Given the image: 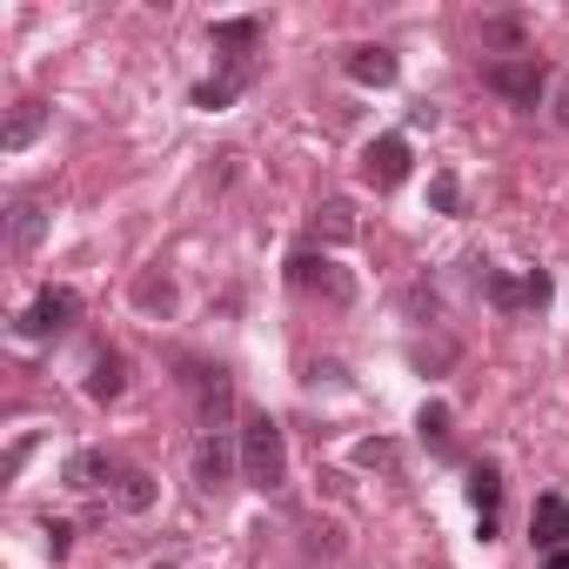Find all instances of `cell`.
<instances>
[{
	"label": "cell",
	"mask_w": 569,
	"mask_h": 569,
	"mask_svg": "<svg viewBox=\"0 0 569 569\" xmlns=\"http://www.w3.org/2000/svg\"><path fill=\"white\" fill-rule=\"evenodd\" d=\"M362 181H369L376 194L402 188V181H409V134H382V141H369V148H362Z\"/></svg>",
	"instance_id": "5"
},
{
	"label": "cell",
	"mask_w": 569,
	"mask_h": 569,
	"mask_svg": "<svg viewBox=\"0 0 569 569\" xmlns=\"http://www.w3.org/2000/svg\"><path fill=\"white\" fill-rule=\"evenodd\" d=\"M48 549H54V562L74 549V522H48Z\"/></svg>",
	"instance_id": "25"
},
{
	"label": "cell",
	"mask_w": 569,
	"mask_h": 569,
	"mask_svg": "<svg viewBox=\"0 0 569 569\" xmlns=\"http://www.w3.org/2000/svg\"><path fill=\"white\" fill-rule=\"evenodd\" d=\"M248 74H254V61H248V54H241V61H228L214 81H201V88H194V108H201V114H221V108H234V94L248 88Z\"/></svg>",
	"instance_id": "9"
},
{
	"label": "cell",
	"mask_w": 569,
	"mask_h": 569,
	"mask_svg": "<svg viewBox=\"0 0 569 569\" xmlns=\"http://www.w3.org/2000/svg\"><path fill=\"white\" fill-rule=\"evenodd\" d=\"M356 462H362V469H396L402 449H396L389 436H369V442H356Z\"/></svg>",
	"instance_id": "20"
},
{
	"label": "cell",
	"mask_w": 569,
	"mask_h": 569,
	"mask_svg": "<svg viewBox=\"0 0 569 569\" xmlns=\"http://www.w3.org/2000/svg\"><path fill=\"white\" fill-rule=\"evenodd\" d=\"M41 234H48V208H41V201H14V221H8L14 254H34V248H41Z\"/></svg>",
	"instance_id": "14"
},
{
	"label": "cell",
	"mask_w": 569,
	"mask_h": 569,
	"mask_svg": "<svg viewBox=\"0 0 569 569\" xmlns=\"http://www.w3.org/2000/svg\"><path fill=\"white\" fill-rule=\"evenodd\" d=\"M234 462H241V442H228V436H208V442L194 449V482H201V489H228Z\"/></svg>",
	"instance_id": "10"
},
{
	"label": "cell",
	"mask_w": 569,
	"mask_h": 569,
	"mask_svg": "<svg viewBox=\"0 0 569 569\" xmlns=\"http://www.w3.org/2000/svg\"><path fill=\"white\" fill-rule=\"evenodd\" d=\"M114 502H121L128 516L154 509V476H148V469H128V476H121V489H114Z\"/></svg>",
	"instance_id": "17"
},
{
	"label": "cell",
	"mask_w": 569,
	"mask_h": 569,
	"mask_svg": "<svg viewBox=\"0 0 569 569\" xmlns=\"http://www.w3.org/2000/svg\"><path fill=\"white\" fill-rule=\"evenodd\" d=\"M241 476H248V489H261V496H274L281 482H289V442H281V422H274L268 409L241 416Z\"/></svg>",
	"instance_id": "1"
},
{
	"label": "cell",
	"mask_w": 569,
	"mask_h": 569,
	"mask_svg": "<svg viewBox=\"0 0 569 569\" xmlns=\"http://www.w3.org/2000/svg\"><path fill=\"white\" fill-rule=\"evenodd\" d=\"M208 41H214V48H228V61H241V48H254V41H261V21H254V14H248V21H214V28H208Z\"/></svg>",
	"instance_id": "16"
},
{
	"label": "cell",
	"mask_w": 569,
	"mask_h": 569,
	"mask_svg": "<svg viewBox=\"0 0 569 569\" xmlns=\"http://www.w3.org/2000/svg\"><path fill=\"white\" fill-rule=\"evenodd\" d=\"M121 476H128V462L108 456V449H74L68 469H61V482L81 489V496H94V489H121Z\"/></svg>",
	"instance_id": "7"
},
{
	"label": "cell",
	"mask_w": 569,
	"mask_h": 569,
	"mask_svg": "<svg viewBox=\"0 0 569 569\" xmlns=\"http://www.w3.org/2000/svg\"><path fill=\"white\" fill-rule=\"evenodd\" d=\"M556 128H569V74L556 81Z\"/></svg>",
	"instance_id": "28"
},
{
	"label": "cell",
	"mask_w": 569,
	"mask_h": 569,
	"mask_svg": "<svg viewBox=\"0 0 569 569\" xmlns=\"http://www.w3.org/2000/svg\"><path fill=\"white\" fill-rule=\"evenodd\" d=\"M342 74H349V81H362V88H396L402 61H396L389 48H349V54H342Z\"/></svg>",
	"instance_id": "8"
},
{
	"label": "cell",
	"mask_w": 569,
	"mask_h": 569,
	"mask_svg": "<svg viewBox=\"0 0 569 569\" xmlns=\"http://www.w3.org/2000/svg\"><path fill=\"white\" fill-rule=\"evenodd\" d=\"M188 382H194V402H201V429L228 436V422H234V382H228V369L188 362Z\"/></svg>",
	"instance_id": "4"
},
{
	"label": "cell",
	"mask_w": 569,
	"mask_h": 569,
	"mask_svg": "<svg viewBox=\"0 0 569 569\" xmlns=\"http://www.w3.org/2000/svg\"><path fill=\"white\" fill-rule=\"evenodd\" d=\"M522 289H529V309H542V302H549V274H542V268H529Z\"/></svg>",
	"instance_id": "26"
},
{
	"label": "cell",
	"mask_w": 569,
	"mask_h": 569,
	"mask_svg": "<svg viewBox=\"0 0 569 569\" xmlns=\"http://www.w3.org/2000/svg\"><path fill=\"white\" fill-rule=\"evenodd\" d=\"M529 536H536V549H542V556H549V549H569V502H562V496H536Z\"/></svg>",
	"instance_id": "11"
},
{
	"label": "cell",
	"mask_w": 569,
	"mask_h": 569,
	"mask_svg": "<svg viewBox=\"0 0 569 569\" xmlns=\"http://www.w3.org/2000/svg\"><path fill=\"white\" fill-rule=\"evenodd\" d=\"M28 456H34V436H21V442H14V456H8V469H0V476H8V482H14V476H21V462H28Z\"/></svg>",
	"instance_id": "27"
},
{
	"label": "cell",
	"mask_w": 569,
	"mask_h": 569,
	"mask_svg": "<svg viewBox=\"0 0 569 569\" xmlns=\"http://www.w3.org/2000/svg\"><path fill=\"white\" fill-rule=\"evenodd\" d=\"M289 281H296V289H322L336 309H342V302H356V281H349L329 254H309V248H302V254H289Z\"/></svg>",
	"instance_id": "6"
},
{
	"label": "cell",
	"mask_w": 569,
	"mask_h": 569,
	"mask_svg": "<svg viewBox=\"0 0 569 569\" xmlns=\"http://www.w3.org/2000/svg\"><path fill=\"white\" fill-rule=\"evenodd\" d=\"M542 569H569V549H549V556H542Z\"/></svg>",
	"instance_id": "29"
},
{
	"label": "cell",
	"mask_w": 569,
	"mask_h": 569,
	"mask_svg": "<svg viewBox=\"0 0 569 569\" xmlns=\"http://www.w3.org/2000/svg\"><path fill=\"white\" fill-rule=\"evenodd\" d=\"M316 234H329V241H349V234H356V214H349V201H322V208H316Z\"/></svg>",
	"instance_id": "18"
},
{
	"label": "cell",
	"mask_w": 569,
	"mask_h": 569,
	"mask_svg": "<svg viewBox=\"0 0 569 569\" xmlns=\"http://www.w3.org/2000/svg\"><path fill=\"white\" fill-rule=\"evenodd\" d=\"M154 569H174V562H154Z\"/></svg>",
	"instance_id": "30"
},
{
	"label": "cell",
	"mask_w": 569,
	"mask_h": 569,
	"mask_svg": "<svg viewBox=\"0 0 569 569\" xmlns=\"http://www.w3.org/2000/svg\"><path fill=\"white\" fill-rule=\"evenodd\" d=\"M469 502L482 516V536H496V502H502V469L496 462H476L469 469Z\"/></svg>",
	"instance_id": "13"
},
{
	"label": "cell",
	"mask_w": 569,
	"mask_h": 569,
	"mask_svg": "<svg viewBox=\"0 0 569 569\" xmlns=\"http://www.w3.org/2000/svg\"><path fill=\"white\" fill-rule=\"evenodd\" d=\"M482 81H489L502 101H516V108H536V101L549 94V74H542V61H536V54H509V61H489V68H482Z\"/></svg>",
	"instance_id": "3"
},
{
	"label": "cell",
	"mask_w": 569,
	"mask_h": 569,
	"mask_svg": "<svg viewBox=\"0 0 569 569\" xmlns=\"http://www.w3.org/2000/svg\"><path fill=\"white\" fill-rule=\"evenodd\" d=\"M482 41H496V48H522V21H482Z\"/></svg>",
	"instance_id": "24"
},
{
	"label": "cell",
	"mask_w": 569,
	"mask_h": 569,
	"mask_svg": "<svg viewBox=\"0 0 569 569\" xmlns=\"http://www.w3.org/2000/svg\"><path fill=\"white\" fill-rule=\"evenodd\" d=\"M81 322V296L74 289H41L21 316H14V336L21 342H48V336H68Z\"/></svg>",
	"instance_id": "2"
},
{
	"label": "cell",
	"mask_w": 569,
	"mask_h": 569,
	"mask_svg": "<svg viewBox=\"0 0 569 569\" xmlns=\"http://www.w3.org/2000/svg\"><path fill=\"white\" fill-rule=\"evenodd\" d=\"M429 201H436V214H462V188H456V174H436V181H429Z\"/></svg>",
	"instance_id": "22"
},
{
	"label": "cell",
	"mask_w": 569,
	"mask_h": 569,
	"mask_svg": "<svg viewBox=\"0 0 569 569\" xmlns=\"http://www.w3.org/2000/svg\"><path fill=\"white\" fill-rule=\"evenodd\" d=\"M134 296H141V309H174V289H168V274H148Z\"/></svg>",
	"instance_id": "23"
},
{
	"label": "cell",
	"mask_w": 569,
	"mask_h": 569,
	"mask_svg": "<svg viewBox=\"0 0 569 569\" xmlns=\"http://www.w3.org/2000/svg\"><path fill=\"white\" fill-rule=\"evenodd\" d=\"M482 289H489L496 309H529V289H522V281H509V274H482Z\"/></svg>",
	"instance_id": "19"
},
{
	"label": "cell",
	"mask_w": 569,
	"mask_h": 569,
	"mask_svg": "<svg viewBox=\"0 0 569 569\" xmlns=\"http://www.w3.org/2000/svg\"><path fill=\"white\" fill-rule=\"evenodd\" d=\"M416 429H422V442H436V449H449V409H442V402H422V416H416Z\"/></svg>",
	"instance_id": "21"
},
{
	"label": "cell",
	"mask_w": 569,
	"mask_h": 569,
	"mask_svg": "<svg viewBox=\"0 0 569 569\" xmlns=\"http://www.w3.org/2000/svg\"><path fill=\"white\" fill-rule=\"evenodd\" d=\"M121 389H128V356L101 349L94 369H88V402H121Z\"/></svg>",
	"instance_id": "12"
},
{
	"label": "cell",
	"mask_w": 569,
	"mask_h": 569,
	"mask_svg": "<svg viewBox=\"0 0 569 569\" xmlns=\"http://www.w3.org/2000/svg\"><path fill=\"white\" fill-rule=\"evenodd\" d=\"M41 128H48V108H41V101H21V108L8 114V128H0V148H8V154H21V148L41 134Z\"/></svg>",
	"instance_id": "15"
}]
</instances>
